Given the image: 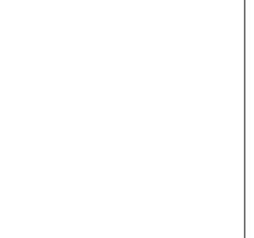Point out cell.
I'll list each match as a JSON object with an SVG mask.
<instances>
[]
</instances>
